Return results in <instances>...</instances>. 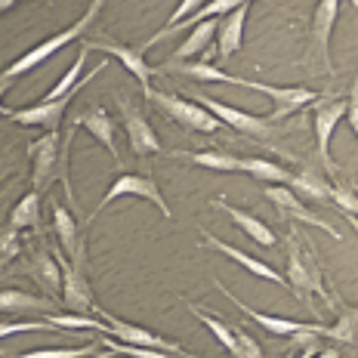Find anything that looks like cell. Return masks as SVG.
Here are the masks:
<instances>
[{"instance_id":"obj_1","label":"cell","mask_w":358,"mask_h":358,"mask_svg":"<svg viewBox=\"0 0 358 358\" xmlns=\"http://www.w3.org/2000/svg\"><path fill=\"white\" fill-rule=\"evenodd\" d=\"M285 248H287V285L294 290V296L300 300V306L312 312L315 318H322L318 306L312 303V296H324L331 300V290H327V281H324V272H322V263H318L315 250H312L309 241H300V235L290 232L285 238Z\"/></svg>"},{"instance_id":"obj_2","label":"cell","mask_w":358,"mask_h":358,"mask_svg":"<svg viewBox=\"0 0 358 358\" xmlns=\"http://www.w3.org/2000/svg\"><path fill=\"white\" fill-rule=\"evenodd\" d=\"M106 6V0H93V3L84 10V16H80L78 22H71L65 31H59V34H53V37H47V41H41L37 47H31L25 56H19L16 62L10 65V69H3L0 71V80H16V78H22V74H28L31 69H41L47 59H53L56 53H62L69 43H74L78 37H84L87 34V28L96 22V16H99V10Z\"/></svg>"},{"instance_id":"obj_3","label":"cell","mask_w":358,"mask_h":358,"mask_svg":"<svg viewBox=\"0 0 358 358\" xmlns=\"http://www.w3.org/2000/svg\"><path fill=\"white\" fill-rule=\"evenodd\" d=\"M28 158H31V189L34 192H47L56 179H62L65 195L69 201H74L71 182H69V164L62 158V139L59 133H43L41 139H34L28 145Z\"/></svg>"},{"instance_id":"obj_4","label":"cell","mask_w":358,"mask_h":358,"mask_svg":"<svg viewBox=\"0 0 358 358\" xmlns=\"http://www.w3.org/2000/svg\"><path fill=\"white\" fill-rule=\"evenodd\" d=\"M143 93H145V99L152 102L155 108L164 111V115L170 117V121H176L179 127H185V130H192V133H220L222 127H226L220 117H213L204 106L182 99L179 93H161V90H152V87H145Z\"/></svg>"},{"instance_id":"obj_5","label":"cell","mask_w":358,"mask_h":358,"mask_svg":"<svg viewBox=\"0 0 358 358\" xmlns=\"http://www.w3.org/2000/svg\"><path fill=\"white\" fill-rule=\"evenodd\" d=\"M106 65H108V56L102 59L96 69H90L84 78L78 80V87L71 90L69 96H62V99H53V102H37V106H28V108H16V111H10V121H16V124H22V127H43L47 133H59V124H62V117H65V111H69V106L74 99L80 96V90H84L90 80L93 78H99L102 71H106Z\"/></svg>"},{"instance_id":"obj_6","label":"cell","mask_w":358,"mask_h":358,"mask_svg":"<svg viewBox=\"0 0 358 358\" xmlns=\"http://www.w3.org/2000/svg\"><path fill=\"white\" fill-rule=\"evenodd\" d=\"M226 84H235V87H244V90H257V93H263L272 99V115H268V121L278 124L290 117L294 111H300L306 106H312V102H318V93L315 90H306V87H272V84H263V80H248V78H238V74H226Z\"/></svg>"},{"instance_id":"obj_7","label":"cell","mask_w":358,"mask_h":358,"mask_svg":"<svg viewBox=\"0 0 358 358\" xmlns=\"http://www.w3.org/2000/svg\"><path fill=\"white\" fill-rule=\"evenodd\" d=\"M93 315L102 318V324H106V331L102 334H108V337L117 340V343H130V346H145V349H164V352H176V355H195V352H189L185 346H179V343L161 337V334H152L143 324H133V322H127V318L111 315V312L99 309V306L93 309Z\"/></svg>"},{"instance_id":"obj_8","label":"cell","mask_w":358,"mask_h":358,"mask_svg":"<svg viewBox=\"0 0 358 358\" xmlns=\"http://www.w3.org/2000/svg\"><path fill=\"white\" fill-rule=\"evenodd\" d=\"M115 102H117V111H121V124H124V133H127V143H130V152L136 158H148V155H167L155 133V127L148 124V117L127 99L124 93L115 90Z\"/></svg>"},{"instance_id":"obj_9","label":"cell","mask_w":358,"mask_h":358,"mask_svg":"<svg viewBox=\"0 0 358 358\" xmlns=\"http://www.w3.org/2000/svg\"><path fill=\"white\" fill-rule=\"evenodd\" d=\"M340 16V0H318L315 16H312V31H309V50H306V62H315L322 71L334 74L331 62V34Z\"/></svg>"},{"instance_id":"obj_10","label":"cell","mask_w":358,"mask_h":358,"mask_svg":"<svg viewBox=\"0 0 358 358\" xmlns=\"http://www.w3.org/2000/svg\"><path fill=\"white\" fill-rule=\"evenodd\" d=\"M189 99L198 102V106H204L210 111L213 117H220L226 127H232V130L244 133V136H257V139H268V133H272V121L268 117H257V115H248V111L235 108V106H226V102L213 99V96L201 93V90H189Z\"/></svg>"},{"instance_id":"obj_11","label":"cell","mask_w":358,"mask_h":358,"mask_svg":"<svg viewBox=\"0 0 358 358\" xmlns=\"http://www.w3.org/2000/svg\"><path fill=\"white\" fill-rule=\"evenodd\" d=\"M124 195L143 198V201H148V204H155L164 216H167V220L173 216V210H170L167 201H164V192L158 189V182H155L152 176H145V173H121V176H117L115 182H111V189L102 195V201H99V207L93 210V216L99 213V210H106L108 204H115V201L124 198ZM93 216H90V220H93Z\"/></svg>"},{"instance_id":"obj_12","label":"cell","mask_w":358,"mask_h":358,"mask_svg":"<svg viewBox=\"0 0 358 358\" xmlns=\"http://www.w3.org/2000/svg\"><path fill=\"white\" fill-rule=\"evenodd\" d=\"M346 99H322L312 102V124H315V143H318V158L327 167V173H337V164L331 158V136L337 130V124L346 117Z\"/></svg>"},{"instance_id":"obj_13","label":"cell","mask_w":358,"mask_h":358,"mask_svg":"<svg viewBox=\"0 0 358 358\" xmlns=\"http://www.w3.org/2000/svg\"><path fill=\"white\" fill-rule=\"evenodd\" d=\"M266 198L275 204V210H278L285 220H296L303 222V226H315V229H324V232H331L334 238H340V229H334L327 220H322L315 210H309V207L303 204V198L296 195L294 189H287V185H266Z\"/></svg>"},{"instance_id":"obj_14","label":"cell","mask_w":358,"mask_h":358,"mask_svg":"<svg viewBox=\"0 0 358 358\" xmlns=\"http://www.w3.org/2000/svg\"><path fill=\"white\" fill-rule=\"evenodd\" d=\"M201 241L207 244V248H213L216 253H222V257H229V259H235L241 268H248L250 275H257V278H263V281H272V285H278V287H290L287 285V278L278 272V268H272L268 263H263V259H257V257H250V253H244V250H238L235 244H229V241H222V238H216L210 229H201Z\"/></svg>"},{"instance_id":"obj_15","label":"cell","mask_w":358,"mask_h":358,"mask_svg":"<svg viewBox=\"0 0 358 358\" xmlns=\"http://www.w3.org/2000/svg\"><path fill=\"white\" fill-rule=\"evenodd\" d=\"M59 268H62V303L69 306L71 312H80V315H93L96 303H93V290H90V281L84 278V268H74L69 259H62V250H56Z\"/></svg>"},{"instance_id":"obj_16","label":"cell","mask_w":358,"mask_h":358,"mask_svg":"<svg viewBox=\"0 0 358 358\" xmlns=\"http://www.w3.org/2000/svg\"><path fill=\"white\" fill-rule=\"evenodd\" d=\"M71 127L74 130H87L96 143L106 145V152L111 158L121 164V155H117V145H115V121H111V115L102 106H90L84 111H78V115L71 117Z\"/></svg>"},{"instance_id":"obj_17","label":"cell","mask_w":358,"mask_h":358,"mask_svg":"<svg viewBox=\"0 0 358 358\" xmlns=\"http://www.w3.org/2000/svg\"><path fill=\"white\" fill-rule=\"evenodd\" d=\"M53 229L59 238V250L69 257V263L74 268H84V232H80L78 220L71 216L69 207L62 204L53 207Z\"/></svg>"},{"instance_id":"obj_18","label":"cell","mask_w":358,"mask_h":358,"mask_svg":"<svg viewBox=\"0 0 358 358\" xmlns=\"http://www.w3.org/2000/svg\"><path fill=\"white\" fill-rule=\"evenodd\" d=\"M84 50H99L102 56H115L117 62H121L124 69L139 80V87H143V90L148 87V80H152V74H155V69L145 62V56L139 53V50L124 47V43H115V41H87Z\"/></svg>"},{"instance_id":"obj_19","label":"cell","mask_w":358,"mask_h":358,"mask_svg":"<svg viewBox=\"0 0 358 358\" xmlns=\"http://www.w3.org/2000/svg\"><path fill=\"white\" fill-rule=\"evenodd\" d=\"M213 285H216V290H220V294L226 296L229 303H235L238 309H241L244 315L250 318V322H257L259 327H266V331H268V334H275V337H294V334H300V331H306V327H309V324H303V322H294V318H275V315H268V312L250 309V306L238 300V296H235L226 285H222V281H213Z\"/></svg>"},{"instance_id":"obj_20","label":"cell","mask_w":358,"mask_h":358,"mask_svg":"<svg viewBox=\"0 0 358 358\" xmlns=\"http://www.w3.org/2000/svg\"><path fill=\"white\" fill-rule=\"evenodd\" d=\"M244 22H248V3L235 6L232 13L220 16V25H216V59H229L241 50Z\"/></svg>"},{"instance_id":"obj_21","label":"cell","mask_w":358,"mask_h":358,"mask_svg":"<svg viewBox=\"0 0 358 358\" xmlns=\"http://www.w3.org/2000/svg\"><path fill=\"white\" fill-rule=\"evenodd\" d=\"M213 207H216V210H222V213H229V220H232L235 226H238L244 235L250 238V241H257L259 248H272V244L278 241L272 229H268L263 220H257V216H253V213H248V210H238V207L226 204V201H222V198H216V201H213Z\"/></svg>"},{"instance_id":"obj_22","label":"cell","mask_w":358,"mask_h":358,"mask_svg":"<svg viewBox=\"0 0 358 358\" xmlns=\"http://www.w3.org/2000/svg\"><path fill=\"white\" fill-rule=\"evenodd\" d=\"M216 25H220V19H204V22H198L192 31H185V41L176 47L170 62H189L192 56L201 59V53L216 41Z\"/></svg>"},{"instance_id":"obj_23","label":"cell","mask_w":358,"mask_h":358,"mask_svg":"<svg viewBox=\"0 0 358 358\" xmlns=\"http://www.w3.org/2000/svg\"><path fill=\"white\" fill-rule=\"evenodd\" d=\"M287 189H294L296 195L306 198V201H322V204H327V201H331L334 185L327 182V179L318 173L315 167H303L300 173H294V179H290Z\"/></svg>"},{"instance_id":"obj_24","label":"cell","mask_w":358,"mask_h":358,"mask_svg":"<svg viewBox=\"0 0 358 358\" xmlns=\"http://www.w3.org/2000/svg\"><path fill=\"white\" fill-rule=\"evenodd\" d=\"M53 309V303L43 300V296L25 294V290H0V312L6 315H31V312H47Z\"/></svg>"},{"instance_id":"obj_25","label":"cell","mask_w":358,"mask_h":358,"mask_svg":"<svg viewBox=\"0 0 358 358\" xmlns=\"http://www.w3.org/2000/svg\"><path fill=\"white\" fill-rule=\"evenodd\" d=\"M31 278L41 285L47 294H62V268L59 259L47 250H37L31 257Z\"/></svg>"},{"instance_id":"obj_26","label":"cell","mask_w":358,"mask_h":358,"mask_svg":"<svg viewBox=\"0 0 358 358\" xmlns=\"http://www.w3.org/2000/svg\"><path fill=\"white\" fill-rule=\"evenodd\" d=\"M238 170H241V173H250L253 179H268L272 185H290V179H294V173H290L287 167L272 164L266 158H241L238 161Z\"/></svg>"},{"instance_id":"obj_27","label":"cell","mask_w":358,"mask_h":358,"mask_svg":"<svg viewBox=\"0 0 358 358\" xmlns=\"http://www.w3.org/2000/svg\"><path fill=\"white\" fill-rule=\"evenodd\" d=\"M189 312L198 318L201 324L207 327V331L213 334L216 340H220V346L226 349L232 358H241V352H238V340H235V331H232V324H226V322H220L216 315H210V312H204V309H198V306H189Z\"/></svg>"},{"instance_id":"obj_28","label":"cell","mask_w":358,"mask_h":358,"mask_svg":"<svg viewBox=\"0 0 358 358\" xmlns=\"http://www.w3.org/2000/svg\"><path fill=\"white\" fill-rule=\"evenodd\" d=\"M6 226H13V229H37L41 226V192H28V195H22V201L16 207H13V213H10V222Z\"/></svg>"},{"instance_id":"obj_29","label":"cell","mask_w":358,"mask_h":358,"mask_svg":"<svg viewBox=\"0 0 358 358\" xmlns=\"http://www.w3.org/2000/svg\"><path fill=\"white\" fill-rule=\"evenodd\" d=\"M173 158H182V161L198 164V167H207V170H220V173H235L238 161H241L226 152H173Z\"/></svg>"},{"instance_id":"obj_30","label":"cell","mask_w":358,"mask_h":358,"mask_svg":"<svg viewBox=\"0 0 358 358\" xmlns=\"http://www.w3.org/2000/svg\"><path fill=\"white\" fill-rule=\"evenodd\" d=\"M324 337L337 340V343H343V346H358V306L343 312L340 322L324 331Z\"/></svg>"},{"instance_id":"obj_31","label":"cell","mask_w":358,"mask_h":358,"mask_svg":"<svg viewBox=\"0 0 358 358\" xmlns=\"http://www.w3.org/2000/svg\"><path fill=\"white\" fill-rule=\"evenodd\" d=\"M84 65H87V50H80V56L71 62V69L62 74V78L56 80V87L50 90L47 96H43V102H53V99H62V96H69L74 87H78V80H80V71H84Z\"/></svg>"},{"instance_id":"obj_32","label":"cell","mask_w":358,"mask_h":358,"mask_svg":"<svg viewBox=\"0 0 358 358\" xmlns=\"http://www.w3.org/2000/svg\"><path fill=\"white\" fill-rule=\"evenodd\" d=\"M102 349L108 352H121L127 358H198V355H176V352H164V349H145V346H130V343H117V340H102Z\"/></svg>"},{"instance_id":"obj_33","label":"cell","mask_w":358,"mask_h":358,"mask_svg":"<svg viewBox=\"0 0 358 358\" xmlns=\"http://www.w3.org/2000/svg\"><path fill=\"white\" fill-rule=\"evenodd\" d=\"M96 355V343H84V346H65V349H31V352H22L13 358H90Z\"/></svg>"},{"instance_id":"obj_34","label":"cell","mask_w":358,"mask_h":358,"mask_svg":"<svg viewBox=\"0 0 358 358\" xmlns=\"http://www.w3.org/2000/svg\"><path fill=\"white\" fill-rule=\"evenodd\" d=\"M28 331H59V327H53V324H50V322H34V318H31V322H0V340H3V337H13V334H28Z\"/></svg>"},{"instance_id":"obj_35","label":"cell","mask_w":358,"mask_h":358,"mask_svg":"<svg viewBox=\"0 0 358 358\" xmlns=\"http://www.w3.org/2000/svg\"><path fill=\"white\" fill-rule=\"evenodd\" d=\"M232 331H235L238 352H241V358H266L263 355V346H259V343L253 340L248 331H244V324H232Z\"/></svg>"},{"instance_id":"obj_36","label":"cell","mask_w":358,"mask_h":358,"mask_svg":"<svg viewBox=\"0 0 358 358\" xmlns=\"http://www.w3.org/2000/svg\"><path fill=\"white\" fill-rule=\"evenodd\" d=\"M331 204H337L343 213L358 216V195H355V192H349L346 185H334V192H331Z\"/></svg>"},{"instance_id":"obj_37","label":"cell","mask_w":358,"mask_h":358,"mask_svg":"<svg viewBox=\"0 0 358 358\" xmlns=\"http://www.w3.org/2000/svg\"><path fill=\"white\" fill-rule=\"evenodd\" d=\"M349 106H346V121H349V130L355 133L358 139V69H355V78H352V93H349Z\"/></svg>"},{"instance_id":"obj_38","label":"cell","mask_w":358,"mask_h":358,"mask_svg":"<svg viewBox=\"0 0 358 358\" xmlns=\"http://www.w3.org/2000/svg\"><path fill=\"white\" fill-rule=\"evenodd\" d=\"M204 3H210V0H179V6L173 10V16H170L167 25H176V22H182V19H189L192 13H198Z\"/></svg>"},{"instance_id":"obj_39","label":"cell","mask_w":358,"mask_h":358,"mask_svg":"<svg viewBox=\"0 0 358 358\" xmlns=\"http://www.w3.org/2000/svg\"><path fill=\"white\" fill-rule=\"evenodd\" d=\"M0 253H3V257H16L19 253V229L6 226L3 232H0Z\"/></svg>"},{"instance_id":"obj_40","label":"cell","mask_w":358,"mask_h":358,"mask_svg":"<svg viewBox=\"0 0 358 358\" xmlns=\"http://www.w3.org/2000/svg\"><path fill=\"white\" fill-rule=\"evenodd\" d=\"M10 87H13V80H0V117H3V115H10V108L3 106V93H6V90H10Z\"/></svg>"},{"instance_id":"obj_41","label":"cell","mask_w":358,"mask_h":358,"mask_svg":"<svg viewBox=\"0 0 358 358\" xmlns=\"http://www.w3.org/2000/svg\"><path fill=\"white\" fill-rule=\"evenodd\" d=\"M315 358H343V355H340L337 346H327V349H322V352H318Z\"/></svg>"},{"instance_id":"obj_42","label":"cell","mask_w":358,"mask_h":358,"mask_svg":"<svg viewBox=\"0 0 358 358\" xmlns=\"http://www.w3.org/2000/svg\"><path fill=\"white\" fill-rule=\"evenodd\" d=\"M13 6H16V0H0V16H3L6 10H13Z\"/></svg>"},{"instance_id":"obj_43","label":"cell","mask_w":358,"mask_h":358,"mask_svg":"<svg viewBox=\"0 0 358 358\" xmlns=\"http://www.w3.org/2000/svg\"><path fill=\"white\" fill-rule=\"evenodd\" d=\"M346 222H349V226H352V229H355V232H358V216H352V213H346Z\"/></svg>"},{"instance_id":"obj_44","label":"cell","mask_w":358,"mask_h":358,"mask_svg":"<svg viewBox=\"0 0 358 358\" xmlns=\"http://www.w3.org/2000/svg\"><path fill=\"white\" fill-rule=\"evenodd\" d=\"M111 355H115V352H108V349H106V352H96V355H90V358H111Z\"/></svg>"},{"instance_id":"obj_45","label":"cell","mask_w":358,"mask_h":358,"mask_svg":"<svg viewBox=\"0 0 358 358\" xmlns=\"http://www.w3.org/2000/svg\"><path fill=\"white\" fill-rule=\"evenodd\" d=\"M285 358H296V355H294V352H287V355H285Z\"/></svg>"},{"instance_id":"obj_46","label":"cell","mask_w":358,"mask_h":358,"mask_svg":"<svg viewBox=\"0 0 358 358\" xmlns=\"http://www.w3.org/2000/svg\"><path fill=\"white\" fill-rule=\"evenodd\" d=\"M352 6H358V0H352Z\"/></svg>"},{"instance_id":"obj_47","label":"cell","mask_w":358,"mask_h":358,"mask_svg":"<svg viewBox=\"0 0 358 358\" xmlns=\"http://www.w3.org/2000/svg\"><path fill=\"white\" fill-rule=\"evenodd\" d=\"M0 358H3V352H0Z\"/></svg>"}]
</instances>
